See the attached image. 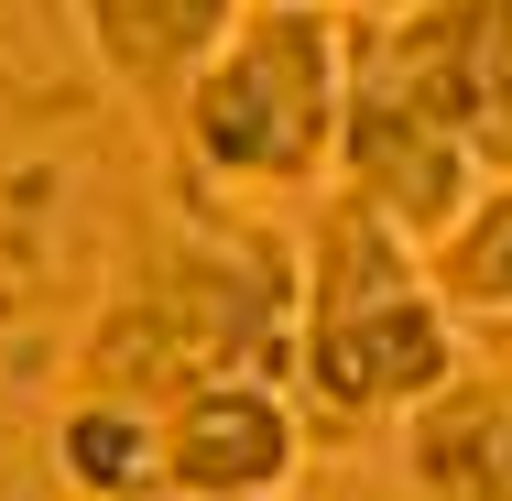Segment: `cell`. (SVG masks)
<instances>
[{"mask_svg": "<svg viewBox=\"0 0 512 501\" xmlns=\"http://www.w3.org/2000/svg\"><path fill=\"white\" fill-rule=\"evenodd\" d=\"M295 327H306V251L251 229V218H153L99 295L77 338V393L164 403L186 382H295Z\"/></svg>", "mask_w": 512, "mask_h": 501, "instance_id": "cell-1", "label": "cell"}, {"mask_svg": "<svg viewBox=\"0 0 512 501\" xmlns=\"http://www.w3.org/2000/svg\"><path fill=\"white\" fill-rule=\"evenodd\" d=\"M306 327H295V393L316 436H393L425 393L469 371V316L436 284V251L404 240L360 197H306Z\"/></svg>", "mask_w": 512, "mask_h": 501, "instance_id": "cell-2", "label": "cell"}, {"mask_svg": "<svg viewBox=\"0 0 512 501\" xmlns=\"http://www.w3.org/2000/svg\"><path fill=\"white\" fill-rule=\"evenodd\" d=\"M349 142V11L338 0H251L164 131V164L229 207H306L338 186Z\"/></svg>", "mask_w": 512, "mask_h": 501, "instance_id": "cell-3", "label": "cell"}, {"mask_svg": "<svg viewBox=\"0 0 512 501\" xmlns=\"http://www.w3.org/2000/svg\"><path fill=\"white\" fill-rule=\"evenodd\" d=\"M316 447V414L295 382H186L164 403V480L197 501H284Z\"/></svg>", "mask_w": 512, "mask_h": 501, "instance_id": "cell-4", "label": "cell"}, {"mask_svg": "<svg viewBox=\"0 0 512 501\" xmlns=\"http://www.w3.org/2000/svg\"><path fill=\"white\" fill-rule=\"evenodd\" d=\"M251 0H77V33L99 55V77L120 88V109L164 142L175 109L197 88V66L218 55V33L240 22Z\"/></svg>", "mask_w": 512, "mask_h": 501, "instance_id": "cell-5", "label": "cell"}, {"mask_svg": "<svg viewBox=\"0 0 512 501\" xmlns=\"http://www.w3.org/2000/svg\"><path fill=\"white\" fill-rule=\"evenodd\" d=\"M404 501H512V393L469 360L447 393H425L382 436Z\"/></svg>", "mask_w": 512, "mask_h": 501, "instance_id": "cell-6", "label": "cell"}, {"mask_svg": "<svg viewBox=\"0 0 512 501\" xmlns=\"http://www.w3.org/2000/svg\"><path fill=\"white\" fill-rule=\"evenodd\" d=\"M55 480L66 501H131L164 480V414L120 393H66L55 414Z\"/></svg>", "mask_w": 512, "mask_h": 501, "instance_id": "cell-7", "label": "cell"}, {"mask_svg": "<svg viewBox=\"0 0 512 501\" xmlns=\"http://www.w3.org/2000/svg\"><path fill=\"white\" fill-rule=\"evenodd\" d=\"M436 284H447V305L480 327V316H512V175H491L480 186V207L436 240Z\"/></svg>", "mask_w": 512, "mask_h": 501, "instance_id": "cell-8", "label": "cell"}, {"mask_svg": "<svg viewBox=\"0 0 512 501\" xmlns=\"http://www.w3.org/2000/svg\"><path fill=\"white\" fill-rule=\"evenodd\" d=\"M469 142L512 175V0H469Z\"/></svg>", "mask_w": 512, "mask_h": 501, "instance_id": "cell-9", "label": "cell"}, {"mask_svg": "<svg viewBox=\"0 0 512 501\" xmlns=\"http://www.w3.org/2000/svg\"><path fill=\"white\" fill-rule=\"evenodd\" d=\"M469 360H480V371L512 393V316H480V327H469Z\"/></svg>", "mask_w": 512, "mask_h": 501, "instance_id": "cell-10", "label": "cell"}, {"mask_svg": "<svg viewBox=\"0 0 512 501\" xmlns=\"http://www.w3.org/2000/svg\"><path fill=\"white\" fill-rule=\"evenodd\" d=\"M131 501H197V491H175V480H153V491H131Z\"/></svg>", "mask_w": 512, "mask_h": 501, "instance_id": "cell-11", "label": "cell"}, {"mask_svg": "<svg viewBox=\"0 0 512 501\" xmlns=\"http://www.w3.org/2000/svg\"><path fill=\"white\" fill-rule=\"evenodd\" d=\"M338 11H393V0H338Z\"/></svg>", "mask_w": 512, "mask_h": 501, "instance_id": "cell-12", "label": "cell"}]
</instances>
